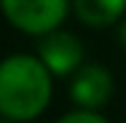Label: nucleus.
Here are the masks:
<instances>
[{
	"mask_svg": "<svg viewBox=\"0 0 126 123\" xmlns=\"http://www.w3.org/2000/svg\"><path fill=\"white\" fill-rule=\"evenodd\" d=\"M51 99V70L38 56L16 54L0 67V112L8 121L38 118Z\"/></svg>",
	"mask_w": 126,
	"mask_h": 123,
	"instance_id": "nucleus-1",
	"label": "nucleus"
},
{
	"mask_svg": "<svg viewBox=\"0 0 126 123\" xmlns=\"http://www.w3.org/2000/svg\"><path fill=\"white\" fill-rule=\"evenodd\" d=\"M8 22L30 35H48L64 22L67 0H3Z\"/></svg>",
	"mask_w": 126,
	"mask_h": 123,
	"instance_id": "nucleus-2",
	"label": "nucleus"
},
{
	"mask_svg": "<svg viewBox=\"0 0 126 123\" xmlns=\"http://www.w3.org/2000/svg\"><path fill=\"white\" fill-rule=\"evenodd\" d=\"M38 56L54 75H70L80 70L83 62V46L73 32H48L38 43Z\"/></svg>",
	"mask_w": 126,
	"mask_h": 123,
	"instance_id": "nucleus-3",
	"label": "nucleus"
},
{
	"mask_svg": "<svg viewBox=\"0 0 126 123\" xmlns=\"http://www.w3.org/2000/svg\"><path fill=\"white\" fill-rule=\"evenodd\" d=\"M113 94V75L99 64H83L73 78L70 96L83 110H97L102 107Z\"/></svg>",
	"mask_w": 126,
	"mask_h": 123,
	"instance_id": "nucleus-4",
	"label": "nucleus"
},
{
	"mask_svg": "<svg viewBox=\"0 0 126 123\" xmlns=\"http://www.w3.org/2000/svg\"><path fill=\"white\" fill-rule=\"evenodd\" d=\"M73 5L78 19L89 27H107L126 11V0H73Z\"/></svg>",
	"mask_w": 126,
	"mask_h": 123,
	"instance_id": "nucleus-5",
	"label": "nucleus"
},
{
	"mask_svg": "<svg viewBox=\"0 0 126 123\" xmlns=\"http://www.w3.org/2000/svg\"><path fill=\"white\" fill-rule=\"evenodd\" d=\"M56 123H107V121L94 110H78V112H70V115L59 118Z\"/></svg>",
	"mask_w": 126,
	"mask_h": 123,
	"instance_id": "nucleus-6",
	"label": "nucleus"
},
{
	"mask_svg": "<svg viewBox=\"0 0 126 123\" xmlns=\"http://www.w3.org/2000/svg\"><path fill=\"white\" fill-rule=\"evenodd\" d=\"M118 38H121V43L126 46V22L121 24V29H118Z\"/></svg>",
	"mask_w": 126,
	"mask_h": 123,
	"instance_id": "nucleus-7",
	"label": "nucleus"
},
{
	"mask_svg": "<svg viewBox=\"0 0 126 123\" xmlns=\"http://www.w3.org/2000/svg\"><path fill=\"white\" fill-rule=\"evenodd\" d=\"M3 123H8V118H5V121H3Z\"/></svg>",
	"mask_w": 126,
	"mask_h": 123,
	"instance_id": "nucleus-8",
	"label": "nucleus"
}]
</instances>
